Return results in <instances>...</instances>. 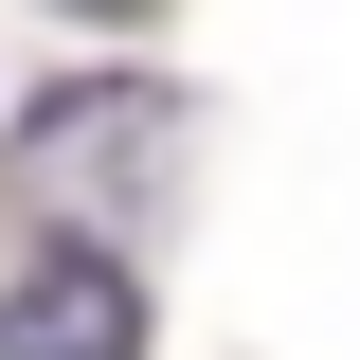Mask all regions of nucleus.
<instances>
[{
    "label": "nucleus",
    "instance_id": "nucleus-1",
    "mask_svg": "<svg viewBox=\"0 0 360 360\" xmlns=\"http://www.w3.org/2000/svg\"><path fill=\"white\" fill-rule=\"evenodd\" d=\"M18 180H37V217H108V234H144V217L180 198V90H144V72L54 90L37 127H18Z\"/></svg>",
    "mask_w": 360,
    "mask_h": 360
},
{
    "label": "nucleus",
    "instance_id": "nucleus-2",
    "mask_svg": "<svg viewBox=\"0 0 360 360\" xmlns=\"http://www.w3.org/2000/svg\"><path fill=\"white\" fill-rule=\"evenodd\" d=\"M0 360H144V288L72 234V252H37V270H18V307H0Z\"/></svg>",
    "mask_w": 360,
    "mask_h": 360
},
{
    "label": "nucleus",
    "instance_id": "nucleus-3",
    "mask_svg": "<svg viewBox=\"0 0 360 360\" xmlns=\"http://www.w3.org/2000/svg\"><path fill=\"white\" fill-rule=\"evenodd\" d=\"M72 18H162V0H72Z\"/></svg>",
    "mask_w": 360,
    "mask_h": 360
}]
</instances>
